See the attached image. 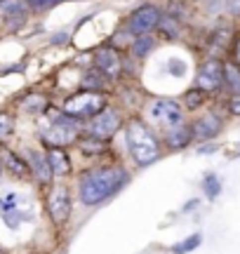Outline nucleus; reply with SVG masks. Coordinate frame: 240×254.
<instances>
[{"label": "nucleus", "mask_w": 240, "mask_h": 254, "mask_svg": "<svg viewBox=\"0 0 240 254\" xmlns=\"http://www.w3.org/2000/svg\"><path fill=\"white\" fill-rule=\"evenodd\" d=\"M129 172L122 165H99L80 174L78 179V200L85 207H99L127 186Z\"/></svg>", "instance_id": "nucleus-1"}, {"label": "nucleus", "mask_w": 240, "mask_h": 254, "mask_svg": "<svg viewBox=\"0 0 240 254\" xmlns=\"http://www.w3.org/2000/svg\"><path fill=\"white\" fill-rule=\"evenodd\" d=\"M125 141H127L129 158L137 167H148L160 160L163 146L158 139L156 129L141 118H129L125 125Z\"/></svg>", "instance_id": "nucleus-2"}, {"label": "nucleus", "mask_w": 240, "mask_h": 254, "mask_svg": "<svg viewBox=\"0 0 240 254\" xmlns=\"http://www.w3.org/2000/svg\"><path fill=\"white\" fill-rule=\"evenodd\" d=\"M45 212L50 221L55 224L57 228H64L68 221H71V214H73V198H71V190L64 184H55L50 186L45 195Z\"/></svg>", "instance_id": "nucleus-3"}, {"label": "nucleus", "mask_w": 240, "mask_h": 254, "mask_svg": "<svg viewBox=\"0 0 240 254\" xmlns=\"http://www.w3.org/2000/svg\"><path fill=\"white\" fill-rule=\"evenodd\" d=\"M104 106H109V99H106L104 92L83 90L80 94H71V97L64 101L61 109H64L71 118H75L78 123H83V120H90L92 116H97Z\"/></svg>", "instance_id": "nucleus-4"}, {"label": "nucleus", "mask_w": 240, "mask_h": 254, "mask_svg": "<svg viewBox=\"0 0 240 254\" xmlns=\"http://www.w3.org/2000/svg\"><path fill=\"white\" fill-rule=\"evenodd\" d=\"M163 17V12L158 7L156 2H144V5H139L137 9H132L129 12L127 21H125V28H127L132 36H148L151 31H156L158 28V21Z\"/></svg>", "instance_id": "nucleus-5"}, {"label": "nucleus", "mask_w": 240, "mask_h": 254, "mask_svg": "<svg viewBox=\"0 0 240 254\" xmlns=\"http://www.w3.org/2000/svg\"><path fill=\"white\" fill-rule=\"evenodd\" d=\"M122 125H125V123H122V113H120L118 109H113V106H104L97 116H92V118L87 120V132L94 136H99V139L111 141Z\"/></svg>", "instance_id": "nucleus-6"}, {"label": "nucleus", "mask_w": 240, "mask_h": 254, "mask_svg": "<svg viewBox=\"0 0 240 254\" xmlns=\"http://www.w3.org/2000/svg\"><path fill=\"white\" fill-rule=\"evenodd\" d=\"M148 118L153 120L156 125H163L165 129L186 123L184 118V106L175 99H156L148 106Z\"/></svg>", "instance_id": "nucleus-7"}, {"label": "nucleus", "mask_w": 240, "mask_h": 254, "mask_svg": "<svg viewBox=\"0 0 240 254\" xmlns=\"http://www.w3.org/2000/svg\"><path fill=\"white\" fill-rule=\"evenodd\" d=\"M92 64H94V68H99L109 80L120 78L122 66H125L122 55H120V50L116 45H99L92 52Z\"/></svg>", "instance_id": "nucleus-8"}, {"label": "nucleus", "mask_w": 240, "mask_h": 254, "mask_svg": "<svg viewBox=\"0 0 240 254\" xmlns=\"http://www.w3.org/2000/svg\"><path fill=\"white\" fill-rule=\"evenodd\" d=\"M195 87L205 90L207 94L212 92H219L224 87V62L222 59H205L200 66H198V73H195Z\"/></svg>", "instance_id": "nucleus-9"}, {"label": "nucleus", "mask_w": 240, "mask_h": 254, "mask_svg": "<svg viewBox=\"0 0 240 254\" xmlns=\"http://www.w3.org/2000/svg\"><path fill=\"white\" fill-rule=\"evenodd\" d=\"M0 217H2V221L9 228H19L24 221L33 219V209L21 207V198H19L17 193H5L0 198Z\"/></svg>", "instance_id": "nucleus-10"}, {"label": "nucleus", "mask_w": 240, "mask_h": 254, "mask_svg": "<svg viewBox=\"0 0 240 254\" xmlns=\"http://www.w3.org/2000/svg\"><path fill=\"white\" fill-rule=\"evenodd\" d=\"M26 160H28V167H31V177L38 186H52L55 182V174H52V167L47 163V155L45 151H38V148H28L26 151Z\"/></svg>", "instance_id": "nucleus-11"}, {"label": "nucleus", "mask_w": 240, "mask_h": 254, "mask_svg": "<svg viewBox=\"0 0 240 254\" xmlns=\"http://www.w3.org/2000/svg\"><path fill=\"white\" fill-rule=\"evenodd\" d=\"M191 129H193V139L195 141H214L217 136L222 134L224 129V118H219L217 113H205L200 118H195L191 123Z\"/></svg>", "instance_id": "nucleus-12"}, {"label": "nucleus", "mask_w": 240, "mask_h": 254, "mask_svg": "<svg viewBox=\"0 0 240 254\" xmlns=\"http://www.w3.org/2000/svg\"><path fill=\"white\" fill-rule=\"evenodd\" d=\"M45 155L47 163L52 167V174L57 177H71L73 174V160L66 151V146H57V144H45Z\"/></svg>", "instance_id": "nucleus-13"}, {"label": "nucleus", "mask_w": 240, "mask_h": 254, "mask_svg": "<svg viewBox=\"0 0 240 254\" xmlns=\"http://www.w3.org/2000/svg\"><path fill=\"white\" fill-rule=\"evenodd\" d=\"M28 5L24 0H5L0 5V19L7 24L9 28H21L28 21Z\"/></svg>", "instance_id": "nucleus-14"}, {"label": "nucleus", "mask_w": 240, "mask_h": 254, "mask_svg": "<svg viewBox=\"0 0 240 254\" xmlns=\"http://www.w3.org/2000/svg\"><path fill=\"white\" fill-rule=\"evenodd\" d=\"M191 141H193V129L188 123H181V125L167 129L165 134V146L170 151H184L191 146Z\"/></svg>", "instance_id": "nucleus-15"}, {"label": "nucleus", "mask_w": 240, "mask_h": 254, "mask_svg": "<svg viewBox=\"0 0 240 254\" xmlns=\"http://www.w3.org/2000/svg\"><path fill=\"white\" fill-rule=\"evenodd\" d=\"M231 40H233V31L229 26H219L214 31L212 36L207 38V52L212 59H222V55L231 47Z\"/></svg>", "instance_id": "nucleus-16"}, {"label": "nucleus", "mask_w": 240, "mask_h": 254, "mask_svg": "<svg viewBox=\"0 0 240 254\" xmlns=\"http://www.w3.org/2000/svg\"><path fill=\"white\" fill-rule=\"evenodd\" d=\"M75 146H78V151H80L85 158H97V155H104L109 151V141L90 134V132H87V134H78Z\"/></svg>", "instance_id": "nucleus-17"}, {"label": "nucleus", "mask_w": 240, "mask_h": 254, "mask_svg": "<svg viewBox=\"0 0 240 254\" xmlns=\"http://www.w3.org/2000/svg\"><path fill=\"white\" fill-rule=\"evenodd\" d=\"M2 167H5V172H9L14 179H26L28 174H31V167H28V160L26 158H21V155L12 153L7 148H2Z\"/></svg>", "instance_id": "nucleus-18"}, {"label": "nucleus", "mask_w": 240, "mask_h": 254, "mask_svg": "<svg viewBox=\"0 0 240 254\" xmlns=\"http://www.w3.org/2000/svg\"><path fill=\"white\" fill-rule=\"evenodd\" d=\"M106 82H109V78L104 75L99 68H87L83 75V80H80V87L87 92H104L106 90Z\"/></svg>", "instance_id": "nucleus-19"}, {"label": "nucleus", "mask_w": 240, "mask_h": 254, "mask_svg": "<svg viewBox=\"0 0 240 254\" xmlns=\"http://www.w3.org/2000/svg\"><path fill=\"white\" fill-rule=\"evenodd\" d=\"M156 31L163 38H167V40H177V38L181 36V21L177 17H172V14H163L160 21H158Z\"/></svg>", "instance_id": "nucleus-20"}, {"label": "nucleus", "mask_w": 240, "mask_h": 254, "mask_svg": "<svg viewBox=\"0 0 240 254\" xmlns=\"http://www.w3.org/2000/svg\"><path fill=\"white\" fill-rule=\"evenodd\" d=\"M224 87L231 92V94H236V92H240V66L236 62H224Z\"/></svg>", "instance_id": "nucleus-21"}, {"label": "nucleus", "mask_w": 240, "mask_h": 254, "mask_svg": "<svg viewBox=\"0 0 240 254\" xmlns=\"http://www.w3.org/2000/svg\"><path fill=\"white\" fill-rule=\"evenodd\" d=\"M129 50H132V57H137V59H146V57L156 50V40H153L151 36H137L134 40H132Z\"/></svg>", "instance_id": "nucleus-22"}, {"label": "nucleus", "mask_w": 240, "mask_h": 254, "mask_svg": "<svg viewBox=\"0 0 240 254\" xmlns=\"http://www.w3.org/2000/svg\"><path fill=\"white\" fill-rule=\"evenodd\" d=\"M184 109L186 111H198L205 106V101H207V92L200 90V87H191V90L184 92Z\"/></svg>", "instance_id": "nucleus-23"}, {"label": "nucleus", "mask_w": 240, "mask_h": 254, "mask_svg": "<svg viewBox=\"0 0 240 254\" xmlns=\"http://www.w3.org/2000/svg\"><path fill=\"white\" fill-rule=\"evenodd\" d=\"M200 243H203V236H200V233H193V236H188V238H184V240L175 243V245L170 247V252L172 254H188V252H193V250H198Z\"/></svg>", "instance_id": "nucleus-24"}, {"label": "nucleus", "mask_w": 240, "mask_h": 254, "mask_svg": "<svg viewBox=\"0 0 240 254\" xmlns=\"http://www.w3.org/2000/svg\"><path fill=\"white\" fill-rule=\"evenodd\" d=\"M203 190H205V195L210 200H214L219 193H222V182H219V177L214 172H207L205 174V179H203Z\"/></svg>", "instance_id": "nucleus-25"}, {"label": "nucleus", "mask_w": 240, "mask_h": 254, "mask_svg": "<svg viewBox=\"0 0 240 254\" xmlns=\"http://www.w3.org/2000/svg\"><path fill=\"white\" fill-rule=\"evenodd\" d=\"M21 106H24L28 113H45L50 104H47L45 97H40V94H31V97H26V99L21 101Z\"/></svg>", "instance_id": "nucleus-26"}, {"label": "nucleus", "mask_w": 240, "mask_h": 254, "mask_svg": "<svg viewBox=\"0 0 240 254\" xmlns=\"http://www.w3.org/2000/svg\"><path fill=\"white\" fill-rule=\"evenodd\" d=\"M14 132V118L7 113H0V144Z\"/></svg>", "instance_id": "nucleus-27"}, {"label": "nucleus", "mask_w": 240, "mask_h": 254, "mask_svg": "<svg viewBox=\"0 0 240 254\" xmlns=\"http://www.w3.org/2000/svg\"><path fill=\"white\" fill-rule=\"evenodd\" d=\"M226 111H229L231 116H240V92H236V94H231V97H229Z\"/></svg>", "instance_id": "nucleus-28"}, {"label": "nucleus", "mask_w": 240, "mask_h": 254, "mask_svg": "<svg viewBox=\"0 0 240 254\" xmlns=\"http://www.w3.org/2000/svg\"><path fill=\"white\" fill-rule=\"evenodd\" d=\"M231 62H236L240 66V33H236L231 40Z\"/></svg>", "instance_id": "nucleus-29"}, {"label": "nucleus", "mask_w": 240, "mask_h": 254, "mask_svg": "<svg viewBox=\"0 0 240 254\" xmlns=\"http://www.w3.org/2000/svg\"><path fill=\"white\" fill-rule=\"evenodd\" d=\"M226 12H229L231 17L240 19V0H226Z\"/></svg>", "instance_id": "nucleus-30"}, {"label": "nucleus", "mask_w": 240, "mask_h": 254, "mask_svg": "<svg viewBox=\"0 0 240 254\" xmlns=\"http://www.w3.org/2000/svg\"><path fill=\"white\" fill-rule=\"evenodd\" d=\"M45 2L47 0H26V5H28V9H45Z\"/></svg>", "instance_id": "nucleus-31"}, {"label": "nucleus", "mask_w": 240, "mask_h": 254, "mask_svg": "<svg viewBox=\"0 0 240 254\" xmlns=\"http://www.w3.org/2000/svg\"><path fill=\"white\" fill-rule=\"evenodd\" d=\"M167 68L175 73V75H181V73H184V64H177V59H175V62H170V66H167Z\"/></svg>", "instance_id": "nucleus-32"}, {"label": "nucleus", "mask_w": 240, "mask_h": 254, "mask_svg": "<svg viewBox=\"0 0 240 254\" xmlns=\"http://www.w3.org/2000/svg\"><path fill=\"white\" fill-rule=\"evenodd\" d=\"M66 40H68V33H57L52 36V45H64Z\"/></svg>", "instance_id": "nucleus-33"}, {"label": "nucleus", "mask_w": 240, "mask_h": 254, "mask_svg": "<svg viewBox=\"0 0 240 254\" xmlns=\"http://www.w3.org/2000/svg\"><path fill=\"white\" fill-rule=\"evenodd\" d=\"M61 2H68V0H47L45 9H52V7H57V5H61ZM45 9H43V12H45Z\"/></svg>", "instance_id": "nucleus-34"}, {"label": "nucleus", "mask_w": 240, "mask_h": 254, "mask_svg": "<svg viewBox=\"0 0 240 254\" xmlns=\"http://www.w3.org/2000/svg\"><path fill=\"white\" fill-rule=\"evenodd\" d=\"M214 148H217L214 144H210V146H200V148H198V153H212Z\"/></svg>", "instance_id": "nucleus-35"}, {"label": "nucleus", "mask_w": 240, "mask_h": 254, "mask_svg": "<svg viewBox=\"0 0 240 254\" xmlns=\"http://www.w3.org/2000/svg\"><path fill=\"white\" fill-rule=\"evenodd\" d=\"M198 207V200H191V202H186L184 205V212H188V209H195Z\"/></svg>", "instance_id": "nucleus-36"}, {"label": "nucleus", "mask_w": 240, "mask_h": 254, "mask_svg": "<svg viewBox=\"0 0 240 254\" xmlns=\"http://www.w3.org/2000/svg\"><path fill=\"white\" fill-rule=\"evenodd\" d=\"M5 174V167H2V160H0V177Z\"/></svg>", "instance_id": "nucleus-37"}, {"label": "nucleus", "mask_w": 240, "mask_h": 254, "mask_svg": "<svg viewBox=\"0 0 240 254\" xmlns=\"http://www.w3.org/2000/svg\"><path fill=\"white\" fill-rule=\"evenodd\" d=\"M193 2H207V0H193Z\"/></svg>", "instance_id": "nucleus-38"}, {"label": "nucleus", "mask_w": 240, "mask_h": 254, "mask_svg": "<svg viewBox=\"0 0 240 254\" xmlns=\"http://www.w3.org/2000/svg\"><path fill=\"white\" fill-rule=\"evenodd\" d=\"M0 254H7V252H5V250H2V247H0Z\"/></svg>", "instance_id": "nucleus-39"}, {"label": "nucleus", "mask_w": 240, "mask_h": 254, "mask_svg": "<svg viewBox=\"0 0 240 254\" xmlns=\"http://www.w3.org/2000/svg\"><path fill=\"white\" fill-rule=\"evenodd\" d=\"M28 254H40V252H28Z\"/></svg>", "instance_id": "nucleus-40"}, {"label": "nucleus", "mask_w": 240, "mask_h": 254, "mask_svg": "<svg viewBox=\"0 0 240 254\" xmlns=\"http://www.w3.org/2000/svg\"><path fill=\"white\" fill-rule=\"evenodd\" d=\"M2 2H5V0H0V5H2Z\"/></svg>", "instance_id": "nucleus-41"}]
</instances>
